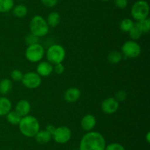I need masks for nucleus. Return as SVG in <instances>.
Instances as JSON below:
<instances>
[{
  "label": "nucleus",
  "mask_w": 150,
  "mask_h": 150,
  "mask_svg": "<svg viewBox=\"0 0 150 150\" xmlns=\"http://www.w3.org/2000/svg\"><path fill=\"white\" fill-rule=\"evenodd\" d=\"M38 41H39V38L35 36V35H33L32 33L26 35V38H25V43H26V44L27 46L38 44Z\"/></svg>",
  "instance_id": "27"
},
{
  "label": "nucleus",
  "mask_w": 150,
  "mask_h": 150,
  "mask_svg": "<svg viewBox=\"0 0 150 150\" xmlns=\"http://www.w3.org/2000/svg\"><path fill=\"white\" fill-rule=\"evenodd\" d=\"M54 71V66L48 61H40L36 68V72L42 77L50 76Z\"/></svg>",
  "instance_id": "12"
},
{
  "label": "nucleus",
  "mask_w": 150,
  "mask_h": 150,
  "mask_svg": "<svg viewBox=\"0 0 150 150\" xmlns=\"http://www.w3.org/2000/svg\"><path fill=\"white\" fill-rule=\"evenodd\" d=\"M100 1H110V0H100Z\"/></svg>",
  "instance_id": "35"
},
{
  "label": "nucleus",
  "mask_w": 150,
  "mask_h": 150,
  "mask_svg": "<svg viewBox=\"0 0 150 150\" xmlns=\"http://www.w3.org/2000/svg\"><path fill=\"white\" fill-rule=\"evenodd\" d=\"M122 57L123 55L121 51L114 50V51H111V52L108 53L107 59L111 64H118L119 63L122 61Z\"/></svg>",
  "instance_id": "19"
},
{
  "label": "nucleus",
  "mask_w": 150,
  "mask_h": 150,
  "mask_svg": "<svg viewBox=\"0 0 150 150\" xmlns=\"http://www.w3.org/2000/svg\"><path fill=\"white\" fill-rule=\"evenodd\" d=\"M34 138H35V141L38 144H48L51 141V138H52V136L45 129H42V130L40 129Z\"/></svg>",
  "instance_id": "16"
},
{
  "label": "nucleus",
  "mask_w": 150,
  "mask_h": 150,
  "mask_svg": "<svg viewBox=\"0 0 150 150\" xmlns=\"http://www.w3.org/2000/svg\"><path fill=\"white\" fill-rule=\"evenodd\" d=\"M45 54L48 62L52 65H56L64 61L66 57V51L62 46L56 44L50 46Z\"/></svg>",
  "instance_id": "4"
},
{
  "label": "nucleus",
  "mask_w": 150,
  "mask_h": 150,
  "mask_svg": "<svg viewBox=\"0 0 150 150\" xmlns=\"http://www.w3.org/2000/svg\"><path fill=\"white\" fill-rule=\"evenodd\" d=\"M121 52L125 57L130 59L137 58L142 53V48L139 43L136 41H127L123 44L121 48Z\"/></svg>",
  "instance_id": "7"
},
{
  "label": "nucleus",
  "mask_w": 150,
  "mask_h": 150,
  "mask_svg": "<svg viewBox=\"0 0 150 150\" xmlns=\"http://www.w3.org/2000/svg\"><path fill=\"white\" fill-rule=\"evenodd\" d=\"M146 142H147L148 144H149L150 143V132H148L147 133H146Z\"/></svg>",
  "instance_id": "34"
},
{
  "label": "nucleus",
  "mask_w": 150,
  "mask_h": 150,
  "mask_svg": "<svg viewBox=\"0 0 150 150\" xmlns=\"http://www.w3.org/2000/svg\"><path fill=\"white\" fill-rule=\"evenodd\" d=\"M45 49L39 43L28 46L25 51V57L31 63H39L45 56Z\"/></svg>",
  "instance_id": "6"
},
{
  "label": "nucleus",
  "mask_w": 150,
  "mask_h": 150,
  "mask_svg": "<svg viewBox=\"0 0 150 150\" xmlns=\"http://www.w3.org/2000/svg\"><path fill=\"white\" fill-rule=\"evenodd\" d=\"M21 82L23 86L28 89H36L41 85L42 79L37 72L29 71L23 74Z\"/></svg>",
  "instance_id": "8"
},
{
  "label": "nucleus",
  "mask_w": 150,
  "mask_h": 150,
  "mask_svg": "<svg viewBox=\"0 0 150 150\" xmlns=\"http://www.w3.org/2000/svg\"><path fill=\"white\" fill-rule=\"evenodd\" d=\"M41 3L46 7H54L58 3V0H40Z\"/></svg>",
  "instance_id": "31"
},
{
  "label": "nucleus",
  "mask_w": 150,
  "mask_h": 150,
  "mask_svg": "<svg viewBox=\"0 0 150 150\" xmlns=\"http://www.w3.org/2000/svg\"><path fill=\"white\" fill-rule=\"evenodd\" d=\"M114 98L119 103L122 102V101H124L126 99V98H127V93L124 90H120V91H117L115 93V95H114Z\"/></svg>",
  "instance_id": "28"
},
{
  "label": "nucleus",
  "mask_w": 150,
  "mask_h": 150,
  "mask_svg": "<svg viewBox=\"0 0 150 150\" xmlns=\"http://www.w3.org/2000/svg\"><path fill=\"white\" fill-rule=\"evenodd\" d=\"M18 126L21 133L27 138L35 137L40 128L38 119L31 115L22 117Z\"/></svg>",
  "instance_id": "2"
},
{
  "label": "nucleus",
  "mask_w": 150,
  "mask_h": 150,
  "mask_svg": "<svg viewBox=\"0 0 150 150\" xmlns=\"http://www.w3.org/2000/svg\"><path fill=\"white\" fill-rule=\"evenodd\" d=\"M13 16H16L17 18H23L27 15L28 13V9L24 4H18V5L13 7Z\"/></svg>",
  "instance_id": "20"
},
{
  "label": "nucleus",
  "mask_w": 150,
  "mask_h": 150,
  "mask_svg": "<svg viewBox=\"0 0 150 150\" xmlns=\"http://www.w3.org/2000/svg\"><path fill=\"white\" fill-rule=\"evenodd\" d=\"M18 1H24V0H18Z\"/></svg>",
  "instance_id": "36"
},
{
  "label": "nucleus",
  "mask_w": 150,
  "mask_h": 150,
  "mask_svg": "<svg viewBox=\"0 0 150 150\" xmlns=\"http://www.w3.org/2000/svg\"><path fill=\"white\" fill-rule=\"evenodd\" d=\"M13 88V82L10 79L4 78L0 81V94L1 95H7Z\"/></svg>",
  "instance_id": "18"
},
{
  "label": "nucleus",
  "mask_w": 150,
  "mask_h": 150,
  "mask_svg": "<svg viewBox=\"0 0 150 150\" xmlns=\"http://www.w3.org/2000/svg\"><path fill=\"white\" fill-rule=\"evenodd\" d=\"M114 5L119 9H125L127 7L128 1L127 0H114Z\"/></svg>",
  "instance_id": "30"
},
{
  "label": "nucleus",
  "mask_w": 150,
  "mask_h": 150,
  "mask_svg": "<svg viewBox=\"0 0 150 150\" xmlns=\"http://www.w3.org/2000/svg\"><path fill=\"white\" fill-rule=\"evenodd\" d=\"M105 150H126L125 148L119 143H111L105 146Z\"/></svg>",
  "instance_id": "29"
},
{
  "label": "nucleus",
  "mask_w": 150,
  "mask_h": 150,
  "mask_svg": "<svg viewBox=\"0 0 150 150\" xmlns=\"http://www.w3.org/2000/svg\"><path fill=\"white\" fill-rule=\"evenodd\" d=\"M105 140L99 132H87L81 139L79 150H105Z\"/></svg>",
  "instance_id": "1"
},
{
  "label": "nucleus",
  "mask_w": 150,
  "mask_h": 150,
  "mask_svg": "<svg viewBox=\"0 0 150 150\" xmlns=\"http://www.w3.org/2000/svg\"><path fill=\"white\" fill-rule=\"evenodd\" d=\"M100 107L102 111L105 114H114L118 110L120 103L114 97H108L102 101Z\"/></svg>",
  "instance_id": "10"
},
{
  "label": "nucleus",
  "mask_w": 150,
  "mask_h": 150,
  "mask_svg": "<svg viewBox=\"0 0 150 150\" xmlns=\"http://www.w3.org/2000/svg\"><path fill=\"white\" fill-rule=\"evenodd\" d=\"M11 110V101L5 96L0 97V116H5Z\"/></svg>",
  "instance_id": "15"
},
{
  "label": "nucleus",
  "mask_w": 150,
  "mask_h": 150,
  "mask_svg": "<svg viewBox=\"0 0 150 150\" xmlns=\"http://www.w3.org/2000/svg\"><path fill=\"white\" fill-rule=\"evenodd\" d=\"M72 137L71 129L66 126H59L56 127L55 132L53 134L52 138L57 144H64L68 142Z\"/></svg>",
  "instance_id": "9"
},
{
  "label": "nucleus",
  "mask_w": 150,
  "mask_h": 150,
  "mask_svg": "<svg viewBox=\"0 0 150 150\" xmlns=\"http://www.w3.org/2000/svg\"><path fill=\"white\" fill-rule=\"evenodd\" d=\"M5 116L7 122L12 125H18L22 118L16 110H11Z\"/></svg>",
  "instance_id": "21"
},
{
  "label": "nucleus",
  "mask_w": 150,
  "mask_h": 150,
  "mask_svg": "<svg viewBox=\"0 0 150 150\" xmlns=\"http://www.w3.org/2000/svg\"><path fill=\"white\" fill-rule=\"evenodd\" d=\"M15 110L20 115L21 117L26 116L29 114L31 110V104L29 101L26 99L19 100L16 104Z\"/></svg>",
  "instance_id": "14"
},
{
  "label": "nucleus",
  "mask_w": 150,
  "mask_h": 150,
  "mask_svg": "<svg viewBox=\"0 0 150 150\" xmlns=\"http://www.w3.org/2000/svg\"><path fill=\"white\" fill-rule=\"evenodd\" d=\"M23 74L19 69H14L10 73V77L15 82H20L23 78Z\"/></svg>",
  "instance_id": "26"
},
{
  "label": "nucleus",
  "mask_w": 150,
  "mask_h": 150,
  "mask_svg": "<svg viewBox=\"0 0 150 150\" xmlns=\"http://www.w3.org/2000/svg\"><path fill=\"white\" fill-rule=\"evenodd\" d=\"M54 71L57 74H62L64 73V65L62 64V63L54 65Z\"/></svg>",
  "instance_id": "32"
},
{
  "label": "nucleus",
  "mask_w": 150,
  "mask_h": 150,
  "mask_svg": "<svg viewBox=\"0 0 150 150\" xmlns=\"http://www.w3.org/2000/svg\"><path fill=\"white\" fill-rule=\"evenodd\" d=\"M55 129H56V127L53 124L47 125V126L45 127V130H46L48 133L51 134V136H52L53 134H54V132H55Z\"/></svg>",
  "instance_id": "33"
},
{
  "label": "nucleus",
  "mask_w": 150,
  "mask_h": 150,
  "mask_svg": "<svg viewBox=\"0 0 150 150\" xmlns=\"http://www.w3.org/2000/svg\"><path fill=\"white\" fill-rule=\"evenodd\" d=\"M14 7V0H0V13H5Z\"/></svg>",
  "instance_id": "22"
},
{
  "label": "nucleus",
  "mask_w": 150,
  "mask_h": 150,
  "mask_svg": "<svg viewBox=\"0 0 150 150\" xmlns=\"http://www.w3.org/2000/svg\"><path fill=\"white\" fill-rule=\"evenodd\" d=\"M97 124L96 118L92 114H86L82 118L81 121V126L82 129L87 132L93 130Z\"/></svg>",
  "instance_id": "11"
},
{
  "label": "nucleus",
  "mask_w": 150,
  "mask_h": 150,
  "mask_svg": "<svg viewBox=\"0 0 150 150\" xmlns=\"http://www.w3.org/2000/svg\"><path fill=\"white\" fill-rule=\"evenodd\" d=\"M60 21H61V16H60L59 13L57 12H51L48 14V17H47L46 22L49 27H56L59 24Z\"/></svg>",
  "instance_id": "17"
},
{
  "label": "nucleus",
  "mask_w": 150,
  "mask_h": 150,
  "mask_svg": "<svg viewBox=\"0 0 150 150\" xmlns=\"http://www.w3.org/2000/svg\"><path fill=\"white\" fill-rule=\"evenodd\" d=\"M149 5L144 0H139L133 4L130 10V14L136 21L146 19L149 16Z\"/></svg>",
  "instance_id": "5"
},
{
  "label": "nucleus",
  "mask_w": 150,
  "mask_h": 150,
  "mask_svg": "<svg viewBox=\"0 0 150 150\" xmlns=\"http://www.w3.org/2000/svg\"><path fill=\"white\" fill-rule=\"evenodd\" d=\"M143 35V32L141 31V29H139V26L136 25V24L135 23L133 25V28L130 30L129 32V36L131 38V40L133 41H136V40H139V38L142 37V35Z\"/></svg>",
  "instance_id": "25"
},
{
  "label": "nucleus",
  "mask_w": 150,
  "mask_h": 150,
  "mask_svg": "<svg viewBox=\"0 0 150 150\" xmlns=\"http://www.w3.org/2000/svg\"><path fill=\"white\" fill-rule=\"evenodd\" d=\"M81 93V91L77 88L71 87L64 91V99L68 103H73L77 101L80 99Z\"/></svg>",
  "instance_id": "13"
},
{
  "label": "nucleus",
  "mask_w": 150,
  "mask_h": 150,
  "mask_svg": "<svg viewBox=\"0 0 150 150\" xmlns=\"http://www.w3.org/2000/svg\"><path fill=\"white\" fill-rule=\"evenodd\" d=\"M136 24L139 26V29H141V31L143 32V34L149 32L150 29V19L149 18L136 21Z\"/></svg>",
  "instance_id": "24"
},
{
  "label": "nucleus",
  "mask_w": 150,
  "mask_h": 150,
  "mask_svg": "<svg viewBox=\"0 0 150 150\" xmlns=\"http://www.w3.org/2000/svg\"><path fill=\"white\" fill-rule=\"evenodd\" d=\"M134 24L135 23L133 22V21L131 19L126 18V19H124L121 22H120V28L122 32H129L130 29L133 28Z\"/></svg>",
  "instance_id": "23"
},
{
  "label": "nucleus",
  "mask_w": 150,
  "mask_h": 150,
  "mask_svg": "<svg viewBox=\"0 0 150 150\" xmlns=\"http://www.w3.org/2000/svg\"><path fill=\"white\" fill-rule=\"evenodd\" d=\"M30 33L33 34L38 38L45 36L49 32V26L46 20L42 16L37 15L33 16L29 22Z\"/></svg>",
  "instance_id": "3"
}]
</instances>
